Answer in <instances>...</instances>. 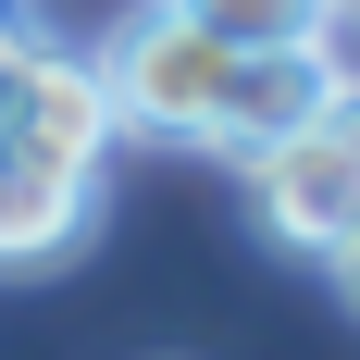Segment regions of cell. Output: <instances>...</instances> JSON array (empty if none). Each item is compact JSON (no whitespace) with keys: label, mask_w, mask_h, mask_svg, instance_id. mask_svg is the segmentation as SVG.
<instances>
[{"label":"cell","mask_w":360,"mask_h":360,"mask_svg":"<svg viewBox=\"0 0 360 360\" xmlns=\"http://www.w3.org/2000/svg\"><path fill=\"white\" fill-rule=\"evenodd\" d=\"M112 137H124V124H112V87H100V63H87V50L25 37V50L0 63V149H37V162L100 174Z\"/></svg>","instance_id":"obj_3"},{"label":"cell","mask_w":360,"mask_h":360,"mask_svg":"<svg viewBox=\"0 0 360 360\" xmlns=\"http://www.w3.org/2000/svg\"><path fill=\"white\" fill-rule=\"evenodd\" d=\"M249 212H261V236L286 261H335L360 236V75H335L323 112H311L286 149L249 162Z\"/></svg>","instance_id":"obj_1"},{"label":"cell","mask_w":360,"mask_h":360,"mask_svg":"<svg viewBox=\"0 0 360 360\" xmlns=\"http://www.w3.org/2000/svg\"><path fill=\"white\" fill-rule=\"evenodd\" d=\"M100 87H112V124L199 149V137H212V112H224V87H236V50L199 37L174 0H149V13H124V25L100 37Z\"/></svg>","instance_id":"obj_2"},{"label":"cell","mask_w":360,"mask_h":360,"mask_svg":"<svg viewBox=\"0 0 360 360\" xmlns=\"http://www.w3.org/2000/svg\"><path fill=\"white\" fill-rule=\"evenodd\" d=\"M323 87H335V50H236V87H224V112H212V162H236L249 174L261 149H286L311 112H323Z\"/></svg>","instance_id":"obj_4"},{"label":"cell","mask_w":360,"mask_h":360,"mask_svg":"<svg viewBox=\"0 0 360 360\" xmlns=\"http://www.w3.org/2000/svg\"><path fill=\"white\" fill-rule=\"evenodd\" d=\"M87 224H100V174L37 162V149H0V274H50V261H75Z\"/></svg>","instance_id":"obj_5"},{"label":"cell","mask_w":360,"mask_h":360,"mask_svg":"<svg viewBox=\"0 0 360 360\" xmlns=\"http://www.w3.org/2000/svg\"><path fill=\"white\" fill-rule=\"evenodd\" d=\"M199 37L224 50H335V13L348 0H174Z\"/></svg>","instance_id":"obj_6"},{"label":"cell","mask_w":360,"mask_h":360,"mask_svg":"<svg viewBox=\"0 0 360 360\" xmlns=\"http://www.w3.org/2000/svg\"><path fill=\"white\" fill-rule=\"evenodd\" d=\"M323 274H335V298H348V323H360V236H348V249L323 261Z\"/></svg>","instance_id":"obj_7"},{"label":"cell","mask_w":360,"mask_h":360,"mask_svg":"<svg viewBox=\"0 0 360 360\" xmlns=\"http://www.w3.org/2000/svg\"><path fill=\"white\" fill-rule=\"evenodd\" d=\"M0 37H25V0H0Z\"/></svg>","instance_id":"obj_8"}]
</instances>
